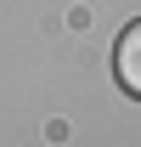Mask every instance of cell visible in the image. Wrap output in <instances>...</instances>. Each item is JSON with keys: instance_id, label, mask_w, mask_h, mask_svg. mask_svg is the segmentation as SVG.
Here are the masks:
<instances>
[{"instance_id": "1", "label": "cell", "mask_w": 141, "mask_h": 147, "mask_svg": "<svg viewBox=\"0 0 141 147\" xmlns=\"http://www.w3.org/2000/svg\"><path fill=\"white\" fill-rule=\"evenodd\" d=\"M113 68H119V85L130 96H141V23H130L119 34V51H113Z\"/></svg>"}]
</instances>
